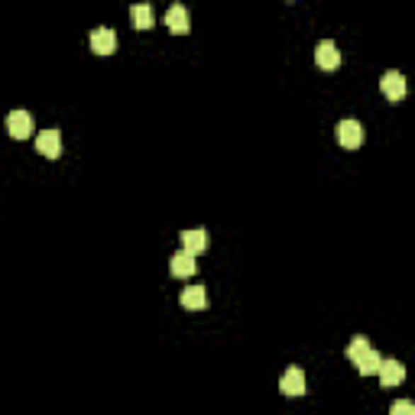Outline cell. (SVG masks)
I'll use <instances>...</instances> for the list:
<instances>
[{
	"mask_svg": "<svg viewBox=\"0 0 415 415\" xmlns=\"http://www.w3.org/2000/svg\"><path fill=\"white\" fill-rule=\"evenodd\" d=\"M36 149L46 156V159H59V156H62V130H55V127L42 130L36 137Z\"/></svg>",
	"mask_w": 415,
	"mask_h": 415,
	"instance_id": "obj_1",
	"label": "cell"
},
{
	"mask_svg": "<svg viewBox=\"0 0 415 415\" xmlns=\"http://www.w3.org/2000/svg\"><path fill=\"white\" fill-rule=\"evenodd\" d=\"M7 130L13 140H26L33 133V114L30 110H10L7 114Z\"/></svg>",
	"mask_w": 415,
	"mask_h": 415,
	"instance_id": "obj_2",
	"label": "cell"
},
{
	"mask_svg": "<svg viewBox=\"0 0 415 415\" xmlns=\"http://www.w3.org/2000/svg\"><path fill=\"white\" fill-rule=\"evenodd\" d=\"M338 143L344 149H357L363 143V127L357 120H341L338 123Z\"/></svg>",
	"mask_w": 415,
	"mask_h": 415,
	"instance_id": "obj_3",
	"label": "cell"
},
{
	"mask_svg": "<svg viewBox=\"0 0 415 415\" xmlns=\"http://www.w3.org/2000/svg\"><path fill=\"white\" fill-rule=\"evenodd\" d=\"M279 392H283V396H302V392H305V373H302L299 367H289L283 377H279Z\"/></svg>",
	"mask_w": 415,
	"mask_h": 415,
	"instance_id": "obj_4",
	"label": "cell"
},
{
	"mask_svg": "<svg viewBox=\"0 0 415 415\" xmlns=\"http://www.w3.org/2000/svg\"><path fill=\"white\" fill-rule=\"evenodd\" d=\"M315 62L322 65L324 72L338 69V65H341V49H338V42H331V39H322V42H318V49H315Z\"/></svg>",
	"mask_w": 415,
	"mask_h": 415,
	"instance_id": "obj_5",
	"label": "cell"
},
{
	"mask_svg": "<svg viewBox=\"0 0 415 415\" xmlns=\"http://www.w3.org/2000/svg\"><path fill=\"white\" fill-rule=\"evenodd\" d=\"M380 91H383L390 101L406 98V78H402V72H386V75L380 78Z\"/></svg>",
	"mask_w": 415,
	"mask_h": 415,
	"instance_id": "obj_6",
	"label": "cell"
},
{
	"mask_svg": "<svg viewBox=\"0 0 415 415\" xmlns=\"http://www.w3.org/2000/svg\"><path fill=\"white\" fill-rule=\"evenodd\" d=\"M91 49L98 55H110L117 49V33L110 30V26H98V30L91 33Z\"/></svg>",
	"mask_w": 415,
	"mask_h": 415,
	"instance_id": "obj_7",
	"label": "cell"
},
{
	"mask_svg": "<svg viewBox=\"0 0 415 415\" xmlns=\"http://www.w3.org/2000/svg\"><path fill=\"white\" fill-rule=\"evenodd\" d=\"M377 373H380V383H383L386 390H390V386H399L402 380H406V367H402L399 360H383Z\"/></svg>",
	"mask_w": 415,
	"mask_h": 415,
	"instance_id": "obj_8",
	"label": "cell"
},
{
	"mask_svg": "<svg viewBox=\"0 0 415 415\" xmlns=\"http://www.w3.org/2000/svg\"><path fill=\"white\" fill-rule=\"evenodd\" d=\"M195 269H198V263H195V256H192V254H185V250L172 254V260H169V273H172V276L185 279V276H192Z\"/></svg>",
	"mask_w": 415,
	"mask_h": 415,
	"instance_id": "obj_9",
	"label": "cell"
},
{
	"mask_svg": "<svg viewBox=\"0 0 415 415\" xmlns=\"http://www.w3.org/2000/svg\"><path fill=\"white\" fill-rule=\"evenodd\" d=\"M166 26H169L172 33H188V30H192V26H188V7L172 4V7L166 10Z\"/></svg>",
	"mask_w": 415,
	"mask_h": 415,
	"instance_id": "obj_10",
	"label": "cell"
},
{
	"mask_svg": "<svg viewBox=\"0 0 415 415\" xmlns=\"http://www.w3.org/2000/svg\"><path fill=\"white\" fill-rule=\"evenodd\" d=\"M182 250L198 256L201 250H208V231H185L182 234Z\"/></svg>",
	"mask_w": 415,
	"mask_h": 415,
	"instance_id": "obj_11",
	"label": "cell"
},
{
	"mask_svg": "<svg viewBox=\"0 0 415 415\" xmlns=\"http://www.w3.org/2000/svg\"><path fill=\"white\" fill-rule=\"evenodd\" d=\"M182 305L192 308V312L205 308L208 305V289H205V285H188V289L182 292Z\"/></svg>",
	"mask_w": 415,
	"mask_h": 415,
	"instance_id": "obj_12",
	"label": "cell"
},
{
	"mask_svg": "<svg viewBox=\"0 0 415 415\" xmlns=\"http://www.w3.org/2000/svg\"><path fill=\"white\" fill-rule=\"evenodd\" d=\"M380 363H383V357H380V354H377V351H373V347H370V351H367V354H363V357H360V360H357V363H354V367H357V370H360L363 377H370V373H377V370H380Z\"/></svg>",
	"mask_w": 415,
	"mask_h": 415,
	"instance_id": "obj_13",
	"label": "cell"
},
{
	"mask_svg": "<svg viewBox=\"0 0 415 415\" xmlns=\"http://www.w3.org/2000/svg\"><path fill=\"white\" fill-rule=\"evenodd\" d=\"M133 23H137V30H149L153 26V7L149 4H133Z\"/></svg>",
	"mask_w": 415,
	"mask_h": 415,
	"instance_id": "obj_14",
	"label": "cell"
},
{
	"mask_svg": "<svg viewBox=\"0 0 415 415\" xmlns=\"http://www.w3.org/2000/svg\"><path fill=\"white\" fill-rule=\"evenodd\" d=\"M367 351H370V341L363 338V334H357V338L351 341V344H347V357H351V360H354V363L360 360V357L367 354Z\"/></svg>",
	"mask_w": 415,
	"mask_h": 415,
	"instance_id": "obj_15",
	"label": "cell"
},
{
	"mask_svg": "<svg viewBox=\"0 0 415 415\" xmlns=\"http://www.w3.org/2000/svg\"><path fill=\"white\" fill-rule=\"evenodd\" d=\"M390 415H415V406L409 399H399V402H392V412Z\"/></svg>",
	"mask_w": 415,
	"mask_h": 415,
	"instance_id": "obj_16",
	"label": "cell"
}]
</instances>
